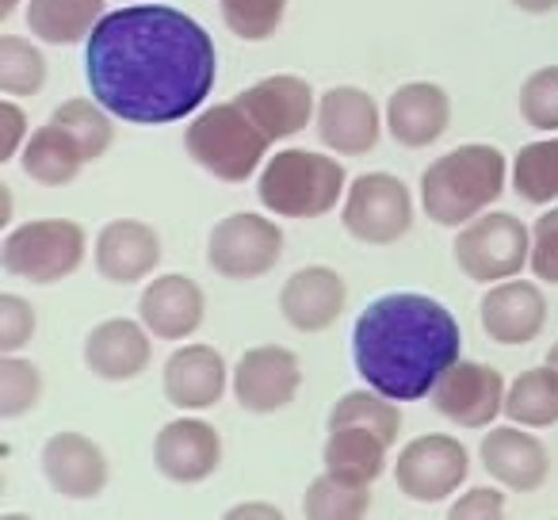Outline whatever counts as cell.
I'll return each instance as SVG.
<instances>
[{"instance_id": "6da1fadb", "label": "cell", "mask_w": 558, "mask_h": 520, "mask_svg": "<svg viewBox=\"0 0 558 520\" xmlns=\"http://www.w3.org/2000/svg\"><path fill=\"white\" fill-rule=\"evenodd\" d=\"M218 77L215 39L169 4L104 12L85 43V81L123 123L161 126L195 116Z\"/></svg>"}, {"instance_id": "7a4b0ae2", "label": "cell", "mask_w": 558, "mask_h": 520, "mask_svg": "<svg viewBox=\"0 0 558 520\" xmlns=\"http://www.w3.org/2000/svg\"><path fill=\"white\" fill-rule=\"evenodd\" d=\"M463 329L444 303L417 291H390L367 303L352 329V360L367 387L395 402L428 398L459 360Z\"/></svg>"}, {"instance_id": "3957f363", "label": "cell", "mask_w": 558, "mask_h": 520, "mask_svg": "<svg viewBox=\"0 0 558 520\" xmlns=\"http://www.w3.org/2000/svg\"><path fill=\"white\" fill-rule=\"evenodd\" d=\"M505 177H509V161L501 149L486 142H466L436 157L421 172V207L436 226L459 230L501 199Z\"/></svg>"}, {"instance_id": "277c9868", "label": "cell", "mask_w": 558, "mask_h": 520, "mask_svg": "<svg viewBox=\"0 0 558 520\" xmlns=\"http://www.w3.org/2000/svg\"><path fill=\"white\" fill-rule=\"evenodd\" d=\"M349 192V172L337 157L314 149H279L256 180L260 207L276 218H322Z\"/></svg>"}, {"instance_id": "5b68a950", "label": "cell", "mask_w": 558, "mask_h": 520, "mask_svg": "<svg viewBox=\"0 0 558 520\" xmlns=\"http://www.w3.org/2000/svg\"><path fill=\"white\" fill-rule=\"evenodd\" d=\"M184 146L203 172L226 184H245L268 157L271 138L256 126V119L238 100L210 104L187 123Z\"/></svg>"}, {"instance_id": "8992f818", "label": "cell", "mask_w": 558, "mask_h": 520, "mask_svg": "<svg viewBox=\"0 0 558 520\" xmlns=\"http://www.w3.org/2000/svg\"><path fill=\"white\" fill-rule=\"evenodd\" d=\"M85 226L70 218H32L0 241V265L16 280L58 283L85 265Z\"/></svg>"}, {"instance_id": "52a82bcc", "label": "cell", "mask_w": 558, "mask_h": 520, "mask_svg": "<svg viewBox=\"0 0 558 520\" xmlns=\"http://www.w3.org/2000/svg\"><path fill=\"white\" fill-rule=\"evenodd\" d=\"M456 265L474 283H501L532 265V230L509 210H482L456 233Z\"/></svg>"}, {"instance_id": "ba28073f", "label": "cell", "mask_w": 558, "mask_h": 520, "mask_svg": "<svg viewBox=\"0 0 558 520\" xmlns=\"http://www.w3.org/2000/svg\"><path fill=\"white\" fill-rule=\"evenodd\" d=\"M279 256H283V230L253 210L226 215L207 238V265L233 283L268 276L279 265Z\"/></svg>"}, {"instance_id": "9c48e42d", "label": "cell", "mask_w": 558, "mask_h": 520, "mask_svg": "<svg viewBox=\"0 0 558 520\" xmlns=\"http://www.w3.org/2000/svg\"><path fill=\"white\" fill-rule=\"evenodd\" d=\"M341 222L364 245H395L413 226L410 188L390 172H364L344 192Z\"/></svg>"}, {"instance_id": "30bf717a", "label": "cell", "mask_w": 558, "mask_h": 520, "mask_svg": "<svg viewBox=\"0 0 558 520\" xmlns=\"http://www.w3.org/2000/svg\"><path fill=\"white\" fill-rule=\"evenodd\" d=\"M471 474V451L456 440V436L428 433L410 440L398 451L395 482L410 501L436 505L451 497Z\"/></svg>"}, {"instance_id": "8fae6325", "label": "cell", "mask_w": 558, "mask_h": 520, "mask_svg": "<svg viewBox=\"0 0 558 520\" xmlns=\"http://www.w3.org/2000/svg\"><path fill=\"white\" fill-rule=\"evenodd\" d=\"M505 387L501 372L478 360H456L448 372L440 375V383L433 387L428 402L436 406V413L463 428H489L497 421V413H505Z\"/></svg>"}, {"instance_id": "7c38bea8", "label": "cell", "mask_w": 558, "mask_h": 520, "mask_svg": "<svg viewBox=\"0 0 558 520\" xmlns=\"http://www.w3.org/2000/svg\"><path fill=\"white\" fill-rule=\"evenodd\" d=\"M303 387L299 356L283 344H260L248 349L233 367V398L248 413H279L295 402Z\"/></svg>"}, {"instance_id": "4fadbf2b", "label": "cell", "mask_w": 558, "mask_h": 520, "mask_svg": "<svg viewBox=\"0 0 558 520\" xmlns=\"http://www.w3.org/2000/svg\"><path fill=\"white\" fill-rule=\"evenodd\" d=\"M318 138L326 149H333L337 157H360L372 154L379 146L383 134V116L379 104L356 85H333L329 93L318 96Z\"/></svg>"}, {"instance_id": "5bb4252c", "label": "cell", "mask_w": 558, "mask_h": 520, "mask_svg": "<svg viewBox=\"0 0 558 520\" xmlns=\"http://www.w3.org/2000/svg\"><path fill=\"white\" fill-rule=\"evenodd\" d=\"M238 104L256 119V126L271 142L295 138L318 116V100H314L311 81L295 77V73H276V77L256 81V85H248L238 96Z\"/></svg>"}, {"instance_id": "9a60e30c", "label": "cell", "mask_w": 558, "mask_h": 520, "mask_svg": "<svg viewBox=\"0 0 558 520\" xmlns=\"http://www.w3.org/2000/svg\"><path fill=\"white\" fill-rule=\"evenodd\" d=\"M218 463H222V436L199 418L169 421L154 440V467L180 486H195V482L210 479Z\"/></svg>"}, {"instance_id": "2e32d148", "label": "cell", "mask_w": 558, "mask_h": 520, "mask_svg": "<svg viewBox=\"0 0 558 520\" xmlns=\"http://www.w3.org/2000/svg\"><path fill=\"white\" fill-rule=\"evenodd\" d=\"M344 303H349V283L329 265L299 268L279 291V311L299 334H326L344 314Z\"/></svg>"}, {"instance_id": "e0dca14e", "label": "cell", "mask_w": 558, "mask_h": 520, "mask_svg": "<svg viewBox=\"0 0 558 520\" xmlns=\"http://www.w3.org/2000/svg\"><path fill=\"white\" fill-rule=\"evenodd\" d=\"M43 474L54 494L70 501H88L104 494L111 467L100 444L88 440L85 433H54L43 444Z\"/></svg>"}, {"instance_id": "ac0fdd59", "label": "cell", "mask_w": 558, "mask_h": 520, "mask_svg": "<svg viewBox=\"0 0 558 520\" xmlns=\"http://www.w3.org/2000/svg\"><path fill=\"white\" fill-rule=\"evenodd\" d=\"M203 314H207V299H203V288L192 276L165 273L142 288L138 318L146 322V329L157 341H184V337H192L203 326Z\"/></svg>"}, {"instance_id": "d6986e66", "label": "cell", "mask_w": 558, "mask_h": 520, "mask_svg": "<svg viewBox=\"0 0 558 520\" xmlns=\"http://www.w3.org/2000/svg\"><path fill=\"white\" fill-rule=\"evenodd\" d=\"M226 379H230V367H226L222 352L210 344H184L165 360L161 387L169 406L184 413H199L222 402Z\"/></svg>"}, {"instance_id": "ffe728a7", "label": "cell", "mask_w": 558, "mask_h": 520, "mask_svg": "<svg viewBox=\"0 0 558 520\" xmlns=\"http://www.w3.org/2000/svg\"><path fill=\"white\" fill-rule=\"evenodd\" d=\"M146 322L108 318L85 337V367L104 383H131L154 360V341H149Z\"/></svg>"}, {"instance_id": "44dd1931", "label": "cell", "mask_w": 558, "mask_h": 520, "mask_svg": "<svg viewBox=\"0 0 558 520\" xmlns=\"http://www.w3.org/2000/svg\"><path fill=\"white\" fill-rule=\"evenodd\" d=\"M482 467L494 482H501L505 489H517V494H532L547 482L550 474V456L543 448L539 436L520 433L517 421L512 425H497L482 436Z\"/></svg>"}, {"instance_id": "7402d4cb", "label": "cell", "mask_w": 558, "mask_h": 520, "mask_svg": "<svg viewBox=\"0 0 558 520\" xmlns=\"http://www.w3.org/2000/svg\"><path fill=\"white\" fill-rule=\"evenodd\" d=\"M478 318L489 341L527 344L547 326V299L527 280H501L482 295Z\"/></svg>"}, {"instance_id": "603a6c76", "label": "cell", "mask_w": 558, "mask_h": 520, "mask_svg": "<svg viewBox=\"0 0 558 520\" xmlns=\"http://www.w3.org/2000/svg\"><path fill=\"white\" fill-rule=\"evenodd\" d=\"M161 265V238L138 218H116L96 233V273L108 283H138Z\"/></svg>"}, {"instance_id": "cb8c5ba5", "label": "cell", "mask_w": 558, "mask_h": 520, "mask_svg": "<svg viewBox=\"0 0 558 520\" xmlns=\"http://www.w3.org/2000/svg\"><path fill=\"white\" fill-rule=\"evenodd\" d=\"M451 126V100L433 81H410L387 100V131L398 146L425 149L440 142Z\"/></svg>"}, {"instance_id": "d4e9b609", "label": "cell", "mask_w": 558, "mask_h": 520, "mask_svg": "<svg viewBox=\"0 0 558 520\" xmlns=\"http://www.w3.org/2000/svg\"><path fill=\"white\" fill-rule=\"evenodd\" d=\"M104 20V0H27V32L50 47L88 43Z\"/></svg>"}, {"instance_id": "484cf974", "label": "cell", "mask_w": 558, "mask_h": 520, "mask_svg": "<svg viewBox=\"0 0 558 520\" xmlns=\"http://www.w3.org/2000/svg\"><path fill=\"white\" fill-rule=\"evenodd\" d=\"M387 448L390 444L379 433H372V428L341 425V428H329V440L322 448V463H326V471L341 474V479L367 482L372 486L387 471Z\"/></svg>"}, {"instance_id": "4316f807", "label": "cell", "mask_w": 558, "mask_h": 520, "mask_svg": "<svg viewBox=\"0 0 558 520\" xmlns=\"http://www.w3.org/2000/svg\"><path fill=\"white\" fill-rule=\"evenodd\" d=\"M20 165L24 172L35 180V184H47V188H62L70 180H77V172L85 169V154L81 146L62 131L58 123H47L27 138L24 154H20Z\"/></svg>"}, {"instance_id": "83f0119b", "label": "cell", "mask_w": 558, "mask_h": 520, "mask_svg": "<svg viewBox=\"0 0 558 520\" xmlns=\"http://www.w3.org/2000/svg\"><path fill=\"white\" fill-rule=\"evenodd\" d=\"M505 413L509 421L524 428H547L558 421V372L550 364L527 367L512 379L505 395Z\"/></svg>"}, {"instance_id": "f1b7e54d", "label": "cell", "mask_w": 558, "mask_h": 520, "mask_svg": "<svg viewBox=\"0 0 558 520\" xmlns=\"http://www.w3.org/2000/svg\"><path fill=\"white\" fill-rule=\"evenodd\" d=\"M512 192L535 207L558 199V134L520 146L512 157Z\"/></svg>"}, {"instance_id": "f546056e", "label": "cell", "mask_w": 558, "mask_h": 520, "mask_svg": "<svg viewBox=\"0 0 558 520\" xmlns=\"http://www.w3.org/2000/svg\"><path fill=\"white\" fill-rule=\"evenodd\" d=\"M367 509H372V486L367 482H349L333 471H322L306 486L303 497V512L318 520H356L367 517Z\"/></svg>"}, {"instance_id": "4dcf8cb0", "label": "cell", "mask_w": 558, "mask_h": 520, "mask_svg": "<svg viewBox=\"0 0 558 520\" xmlns=\"http://www.w3.org/2000/svg\"><path fill=\"white\" fill-rule=\"evenodd\" d=\"M341 425L372 428V433H379L387 444H398V433H402V410L395 406V398H387L375 387L349 390V395L337 398V406L329 410V428H341Z\"/></svg>"}, {"instance_id": "1f68e13d", "label": "cell", "mask_w": 558, "mask_h": 520, "mask_svg": "<svg viewBox=\"0 0 558 520\" xmlns=\"http://www.w3.org/2000/svg\"><path fill=\"white\" fill-rule=\"evenodd\" d=\"M50 123H58L73 142L81 146L85 161H100L104 154L116 142V123H111V111L100 100H65L62 108H54Z\"/></svg>"}, {"instance_id": "d6a6232c", "label": "cell", "mask_w": 558, "mask_h": 520, "mask_svg": "<svg viewBox=\"0 0 558 520\" xmlns=\"http://www.w3.org/2000/svg\"><path fill=\"white\" fill-rule=\"evenodd\" d=\"M47 85V58L35 43L20 35L0 39V93L4 96H35Z\"/></svg>"}, {"instance_id": "836d02e7", "label": "cell", "mask_w": 558, "mask_h": 520, "mask_svg": "<svg viewBox=\"0 0 558 520\" xmlns=\"http://www.w3.org/2000/svg\"><path fill=\"white\" fill-rule=\"evenodd\" d=\"M43 398V372L32 360H20L16 352L0 356V418L16 421L32 413Z\"/></svg>"}, {"instance_id": "e575fe53", "label": "cell", "mask_w": 558, "mask_h": 520, "mask_svg": "<svg viewBox=\"0 0 558 520\" xmlns=\"http://www.w3.org/2000/svg\"><path fill=\"white\" fill-rule=\"evenodd\" d=\"M218 9L238 39L264 43L279 32V24L288 16V0H218Z\"/></svg>"}, {"instance_id": "d590c367", "label": "cell", "mask_w": 558, "mask_h": 520, "mask_svg": "<svg viewBox=\"0 0 558 520\" xmlns=\"http://www.w3.org/2000/svg\"><path fill=\"white\" fill-rule=\"evenodd\" d=\"M520 116L535 131H558V65H543L520 85Z\"/></svg>"}, {"instance_id": "8d00e7d4", "label": "cell", "mask_w": 558, "mask_h": 520, "mask_svg": "<svg viewBox=\"0 0 558 520\" xmlns=\"http://www.w3.org/2000/svg\"><path fill=\"white\" fill-rule=\"evenodd\" d=\"M35 306L20 295H0V352H20L35 337Z\"/></svg>"}, {"instance_id": "74e56055", "label": "cell", "mask_w": 558, "mask_h": 520, "mask_svg": "<svg viewBox=\"0 0 558 520\" xmlns=\"http://www.w3.org/2000/svg\"><path fill=\"white\" fill-rule=\"evenodd\" d=\"M532 273L543 283H558V207L539 215L532 226Z\"/></svg>"}, {"instance_id": "f35d334b", "label": "cell", "mask_w": 558, "mask_h": 520, "mask_svg": "<svg viewBox=\"0 0 558 520\" xmlns=\"http://www.w3.org/2000/svg\"><path fill=\"white\" fill-rule=\"evenodd\" d=\"M451 517H478V520H497L505 517V494L494 486H474L466 494H459V501L451 505Z\"/></svg>"}, {"instance_id": "ab89813d", "label": "cell", "mask_w": 558, "mask_h": 520, "mask_svg": "<svg viewBox=\"0 0 558 520\" xmlns=\"http://www.w3.org/2000/svg\"><path fill=\"white\" fill-rule=\"evenodd\" d=\"M0 161H12V157H20L24 154V146H27V116H24V108H16L12 100H4L0 104Z\"/></svg>"}, {"instance_id": "60d3db41", "label": "cell", "mask_w": 558, "mask_h": 520, "mask_svg": "<svg viewBox=\"0 0 558 520\" xmlns=\"http://www.w3.org/2000/svg\"><path fill=\"white\" fill-rule=\"evenodd\" d=\"M230 517H268V520H276V517H283V509H279V505L245 501V505H233V509H230Z\"/></svg>"}, {"instance_id": "b9f144b4", "label": "cell", "mask_w": 558, "mask_h": 520, "mask_svg": "<svg viewBox=\"0 0 558 520\" xmlns=\"http://www.w3.org/2000/svg\"><path fill=\"white\" fill-rule=\"evenodd\" d=\"M520 12H527V16H547V12L558 9V0H512Z\"/></svg>"}, {"instance_id": "7bdbcfd3", "label": "cell", "mask_w": 558, "mask_h": 520, "mask_svg": "<svg viewBox=\"0 0 558 520\" xmlns=\"http://www.w3.org/2000/svg\"><path fill=\"white\" fill-rule=\"evenodd\" d=\"M16 4L20 0H0V20H9L12 12H16Z\"/></svg>"}, {"instance_id": "ee69618b", "label": "cell", "mask_w": 558, "mask_h": 520, "mask_svg": "<svg viewBox=\"0 0 558 520\" xmlns=\"http://www.w3.org/2000/svg\"><path fill=\"white\" fill-rule=\"evenodd\" d=\"M547 364H550V367H555V372H558V341L550 344V352H547Z\"/></svg>"}]
</instances>
